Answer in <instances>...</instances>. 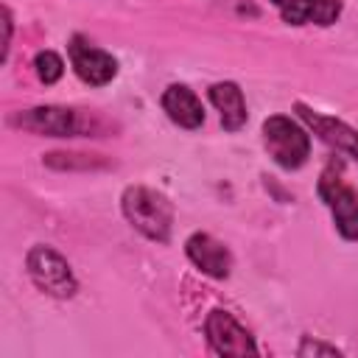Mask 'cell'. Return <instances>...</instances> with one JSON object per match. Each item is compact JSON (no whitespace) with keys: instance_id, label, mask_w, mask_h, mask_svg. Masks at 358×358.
Returning <instances> with one entry per match:
<instances>
[{"instance_id":"4","label":"cell","mask_w":358,"mask_h":358,"mask_svg":"<svg viewBox=\"0 0 358 358\" xmlns=\"http://www.w3.org/2000/svg\"><path fill=\"white\" fill-rule=\"evenodd\" d=\"M263 145L282 171H299L310 157V131L288 115H268L263 120Z\"/></svg>"},{"instance_id":"6","label":"cell","mask_w":358,"mask_h":358,"mask_svg":"<svg viewBox=\"0 0 358 358\" xmlns=\"http://www.w3.org/2000/svg\"><path fill=\"white\" fill-rule=\"evenodd\" d=\"M204 338L215 355H260L255 336L227 308H213L204 316Z\"/></svg>"},{"instance_id":"3","label":"cell","mask_w":358,"mask_h":358,"mask_svg":"<svg viewBox=\"0 0 358 358\" xmlns=\"http://www.w3.org/2000/svg\"><path fill=\"white\" fill-rule=\"evenodd\" d=\"M25 271L31 277V282L53 296V299H73L78 294V277L73 271V266L67 263V257L48 246V243H34L25 255Z\"/></svg>"},{"instance_id":"16","label":"cell","mask_w":358,"mask_h":358,"mask_svg":"<svg viewBox=\"0 0 358 358\" xmlns=\"http://www.w3.org/2000/svg\"><path fill=\"white\" fill-rule=\"evenodd\" d=\"M0 25H3V39H0V64L8 62V50H11V34H14V17L8 6H0Z\"/></svg>"},{"instance_id":"2","label":"cell","mask_w":358,"mask_h":358,"mask_svg":"<svg viewBox=\"0 0 358 358\" xmlns=\"http://www.w3.org/2000/svg\"><path fill=\"white\" fill-rule=\"evenodd\" d=\"M120 213L123 218L148 241L168 243L173 232V204L165 193L148 185H129L120 193Z\"/></svg>"},{"instance_id":"8","label":"cell","mask_w":358,"mask_h":358,"mask_svg":"<svg viewBox=\"0 0 358 358\" xmlns=\"http://www.w3.org/2000/svg\"><path fill=\"white\" fill-rule=\"evenodd\" d=\"M294 112L299 115V120L330 148H336L338 154L350 157L352 162H358V131L344 123L341 117H333V115H324V112H316L313 106L296 101L294 103Z\"/></svg>"},{"instance_id":"10","label":"cell","mask_w":358,"mask_h":358,"mask_svg":"<svg viewBox=\"0 0 358 358\" xmlns=\"http://www.w3.org/2000/svg\"><path fill=\"white\" fill-rule=\"evenodd\" d=\"M285 25L327 28L341 17V0H268Z\"/></svg>"},{"instance_id":"1","label":"cell","mask_w":358,"mask_h":358,"mask_svg":"<svg viewBox=\"0 0 358 358\" xmlns=\"http://www.w3.org/2000/svg\"><path fill=\"white\" fill-rule=\"evenodd\" d=\"M8 126L39 137H106L115 129V123L95 109L59 106V103L17 109L8 115Z\"/></svg>"},{"instance_id":"7","label":"cell","mask_w":358,"mask_h":358,"mask_svg":"<svg viewBox=\"0 0 358 358\" xmlns=\"http://www.w3.org/2000/svg\"><path fill=\"white\" fill-rule=\"evenodd\" d=\"M67 59H70V67L73 73L87 84V87H106L115 81L120 64L117 59L98 48L95 42H90L87 36L81 34H73L70 42H67Z\"/></svg>"},{"instance_id":"13","label":"cell","mask_w":358,"mask_h":358,"mask_svg":"<svg viewBox=\"0 0 358 358\" xmlns=\"http://www.w3.org/2000/svg\"><path fill=\"white\" fill-rule=\"evenodd\" d=\"M42 165L53 171H106L112 162L103 154H87V151H48L42 154Z\"/></svg>"},{"instance_id":"11","label":"cell","mask_w":358,"mask_h":358,"mask_svg":"<svg viewBox=\"0 0 358 358\" xmlns=\"http://www.w3.org/2000/svg\"><path fill=\"white\" fill-rule=\"evenodd\" d=\"M159 106L168 115V120L179 129L196 131L204 123V103L187 84H168L159 95Z\"/></svg>"},{"instance_id":"12","label":"cell","mask_w":358,"mask_h":358,"mask_svg":"<svg viewBox=\"0 0 358 358\" xmlns=\"http://www.w3.org/2000/svg\"><path fill=\"white\" fill-rule=\"evenodd\" d=\"M207 98L218 109V117H221L224 131H241L246 126L249 109H246L243 90L235 81H215V84H210Z\"/></svg>"},{"instance_id":"14","label":"cell","mask_w":358,"mask_h":358,"mask_svg":"<svg viewBox=\"0 0 358 358\" xmlns=\"http://www.w3.org/2000/svg\"><path fill=\"white\" fill-rule=\"evenodd\" d=\"M34 73H36V78L45 84V87H50V84H56L62 76H64V59L56 53V50H39L36 56H34Z\"/></svg>"},{"instance_id":"5","label":"cell","mask_w":358,"mask_h":358,"mask_svg":"<svg viewBox=\"0 0 358 358\" xmlns=\"http://www.w3.org/2000/svg\"><path fill=\"white\" fill-rule=\"evenodd\" d=\"M316 193L324 201V207L330 210V218L336 224V232L355 243L358 241V190L352 185L344 182L341 176V165L330 162L316 182Z\"/></svg>"},{"instance_id":"9","label":"cell","mask_w":358,"mask_h":358,"mask_svg":"<svg viewBox=\"0 0 358 358\" xmlns=\"http://www.w3.org/2000/svg\"><path fill=\"white\" fill-rule=\"evenodd\" d=\"M185 255L187 260L207 277L213 280H227L232 274V252L213 238L210 232H193L185 241Z\"/></svg>"},{"instance_id":"15","label":"cell","mask_w":358,"mask_h":358,"mask_svg":"<svg viewBox=\"0 0 358 358\" xmlns=\"http://www.w3.org/2000/svg\"><path fill=\"white\" fill-rule=\"evenodd\" d=\"M296 355L299 358H308V355H341V350L336 344H324L319 338H310V336H302L299 347H296Z\"/></svg>"}]
</instances>
